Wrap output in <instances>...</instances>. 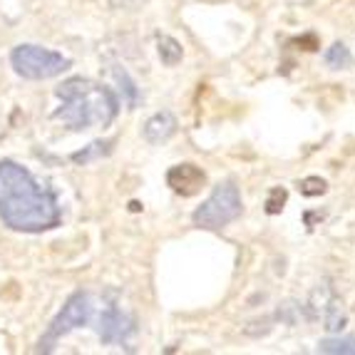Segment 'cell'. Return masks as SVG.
I'll list each match as a JSON object with an SVG mask.
<instances>
[{
	"label": "cell",
	"mask_w": 355,
	"mask_h": 355,
	"mask_svg": "<svg viewBox=\"0 0 355 355\" xmlns=\"http://www.w3.org/2000/svg\"><path fill=\"white\" fill-rule=\"evenodd\" d=\"M0 219L8 229L42 234L62 221L58 194L28 166L0 159Z\"/></svg>",
	"instance_id": "1"
},
{
	"label": "cell",
	"mask_w": 355,
	"mask_h": 355,
	"mask_svg": "<svg viewBox=\"0 0 355 355\" xmlns=\"http://www.w3.org/2000/svg\"><path fill=\"white\" fill-rule=\"evenodd\" d=\"M55 95L62 105L53 112V119L72 132L107 127L119 112V100L112 89L87 77H70L55 89Z\"/></svg>",
	"instance_id": "2"
},
{
	"label": "cell",
	"mask_w": 355,
	"mask_h": 355,
	"mask_svg": "<svg viewBox=\"0 0 355 355\" xmlns=\"http://www.w3.org/2000/svg\"><path fill=\"white\" fill-rule=\"evenodd\" d=\"M241 211L243 202L239 187L234 182H224L214 187V191L209 194L207 202H202V207H196V211L191 214V221L199 229L219 231L229 226L231 221H236Z\"/></svg>",
	"instance_id": "3"
},
{
	"label": "cell",
	"mask_w": 355,
	"mask_h": 355,
	"mask_svg": "<svg viewBox=\"0 0 355 355\" xmlns=\"http://www.w3.org/2000/svg\"><path fill=\"white\" fill-rule=\"evenodd\" d=\"M92 318H95V303H92V296H89L87 291H77V293H72V296L67 298L62 311L53 318V323L48 326L45 336L40 338V343H37L35 350L37 353H53L55 345H58L67 333L92 323Z\"/></svg>",
	"instance_id": "4"
},
{
	"label": "cell",
	"mask_w": 355,
	"mask_h": 355,
	"mask_svg": "<svg viewBox=\"0 0 355 355\" xmlns=\"http://www.w3.org/2000/svg\"><path fill=\"white\" fill-rule=\"evenodd\" d=\"M10 65L25 80H50V77L62 75L72 62L62 53H55V50L25 42V45L12 48Z\"/></svg>",
	"instance_id": "5"
},
{
	"label": "cell",
	"mask_w": 355,
	"mask_h": 355,
	"mask_svg": "<svg viewBox=\"0 0 355 355\" xmlns=\"http://www.w3.org/2000/svg\"><path fill=\"white\" fill-rule=\"evenodd\" d=\"M92 323H95L100 340L107 345L127 343L137 333V320L130 313H125L117 303H105V308L92 318Z\"/></svg>",
	"instance_id": "6"
},
{
	"label": "cell",
	"mask_w": 355,
	"mask_h": 355,
	"mask_svg": "<svg viewBox=\"0 0 355 355\" xmlns=\"http://www.w3.org/2000/svg\"><path fill=\"white\" fill-rule=\"evenodd\" d=\"M204 182H207L204 169L191 164V162L174 164L172 169L166 172V184L172 187V191H177V194H182V196H194L196 191H202Z\"/></svg>",
	"instance_id": "7"
},
{
	"label": "cell",
	"mask_w": 355,
	"mask_h": 355,
	"mask_svg": "<svg viewBox=\"0 0 355 355\" xmlns=\"http://www.w3.org/2000/svg\"><path fill=\"white\" fill-rule=\"evenodd\" d=\"M177 127H179L177 117H174L169 110H162V112L152 114V117L144 122L142 135L149 144H162V142H166V139H172V137L177 135Z\"/></svg>",
	"instance_id": "8"
},
{
	"label": "cell",
	"mask_w": 355,
	"mask_h": 355,
	"mask_svg": "<svg viewBox=\"0 0 355 355\" xmlns=\"http://www.w3.org/2000/svg\"><path fill=\"white\" fill-rule=\"evenodd\" d=\"M336 288L331 286V281H320L318 286L313 288V293H311V298H308L306 303H303V308H306V320H320L323 318V311L328 308V303L336 298Z\"/></svg>",
	"instance_id": "9"
},
{
	"label": "cell",
	"mask_w": 355,
	"mask_h": 355,
	"mask_svg": "<svg viewBox=\"0 0 355 355\" xmlns=\"http://www.w3.org/2000/svg\"><path fill=\"white\" fill-rule=\"evenodd\" d=\"M110 72H112L114 83L119 85V92H122V97L127 100L130 110H135V107L139 105V87H137V83L132 80V75L119 65V62H110Z\"/></svg>",
	"instance_id": "10"
},
{
	"label": "cell",
	"mask_w": 355,
	"mask_h": 355,
	"mask_svg": "<svg viewBox=\"0 0 355 355\" xmlns=\"http://www.w3.org/2000/svg\"><path fill=\"white\" fill-rule=\"evenodd\" d=\"M114 147V139H95V142H89L87 147H83L80 152H75L70 157L75 164H92V162L102 159V157H107V154L112 152Z\"/></svg>",
	"instance_id": "11"
},
{
	"label": "cell",
	"mask_w": 355,
	"mask_h": 355,
	"mask_svg": "<svg viewBox=\"0 0 355 355\" xmlns=\"http://www.w3.org/2000/svg\"><path fill=\"white\" fill-rule=\"evenodd\" d=\"M345 326H348V313L343 311L340 298L336 296L331 303H328L326 311H323V328H326L328 333H340Z\"/></svg>",
	"instance_id": "12"
},
{
	"label": "cell",
	"mask_w": 355,
	"mask_h": 355,
	"mask_svg": "<svg viewBox=\"0 0 355 355\" xmlns=\"http://www.w3.org/2000/svg\"><path fill=\"white\" fill-rule=\"evenodd\" d=\"M157 53H159V60L166 67H174L182 62L184 50L172 35H157Z\"/></svg>",
	"instance_id": "13"
},
{
	"label": "cell",
	"mask_w": 355,
	"mask_h": 355,
	"mask_svg": "<svg viewBox=\"0 0 355 355\" xmlns=\"http://www.w3.org/2000/svg\"><path fill=\"white\" fill-rule=\"evenodd\" d=\"M318 353L326 355H355V338H326L318 343Z\"/></svg>",
	"instance_id": "14"
},
{
	"label": "cell",
	"mask_w": 355,
	"mask_h": 355,
	"mask_svg": "<svg viewBox=\"0 0 355 355\" xmlns=\"http://www.w3.org/2000/svg\"><path fill=\"white\" fill-rule=\"evenodd\" d=\"M323 60H326V65L333 67V70H343V67L353 65V55H350V50L345 48L343 42L331 45V48L326 50V55H323Z\"/></svg>",
	"instance_id": "15"
},
{
	"label": "cell",
	"mask_w": 355,
	"mask_h": 355,
	"mask_svg": "<svg viewBox=\"0 0 355 355\" xmlns=\"http://www.w3.org/2000/svg\"><path fill=\"white\" fill-rule=\"evenodd\" d=\"M301 318H306V308H303V303L286 301L284 306H279V311H276V320H281V323H286V326H296Z\"/></svg>",
	"instance_id": "16"
},
{
	"label": "cell",
	"mask_w": 355,
	"mask_h": 355,
	"mask_svg": "<svg viewBox=\"0 0 355 355\" xmlns=\"http://www.w3.org/2000/svg\"><path fill=\"white\" fill-rule=\"evenodd\" d=\"M326 189H328V182L320 177H306L298 182V191H301L303 196H320V194H326Z\"/></svg>",
	"instance_id": "17"
},
{
	"label": "cell",
	"mask_w": 355,
	"mask_h": 355,
	"mask_svg": "<svg viewBox=\"0 0 355 355\" xmlns=\"http://www.w3.org/2000/svg\"><path fill=\"white\" fill-rule=\"evenodd\" d=\"M286 199H288V191L281 189V187H273L271 191H268V199H266V214H281L284 211V204Z\"/></svg>",
	"instance_id": "18"
},
{
	"label": "cell",
	"mask_w": 355,
	"mask_h": 355,
	"mask_svg": "<svg viewBox=\"0 0 355 355\" xmlns=\"http://www.w3.org/2000/svg\"><path fill=\"white\" fill-rule=\"evenodd\" d=\"M147 0H110V6L117 8V10H137V8H142Z\"/></svg>",
	"instance_id": "19"
}]
</instances>
